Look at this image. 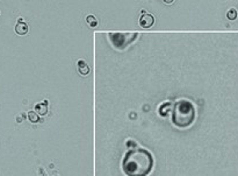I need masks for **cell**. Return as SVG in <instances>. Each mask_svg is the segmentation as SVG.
I'll return each mask as SVG.
<instances>
[{
  "label": "cell",
  "mask_w": 238,
  "mask_h": 176,
  "mask_svg": "<svg viewBox=\"0 0 238 176\" xmlns=\"http://www.w3.org/2000/svg\"><path fill=\"white\" fill-rule=\"evenodd\" d=\"M29 30V27L28 25L26 23V22H18L16 23V26H15V32H16V34H19V35H25V34H27Z\"/></svg>",
  "instance_id": "obj_3"
},
{
  "label": "cell",
  "mask_w": 238,
  "mask_h": 176,
  "mask_svg": "<svg viewBox=\"0 0 238 176\" xmlns=\"http://www.w3.org/2000/svg\"><path fill=\"white\" fill-rule=\"evenodd\" d=\"M78 71H79L80 75H83V76H86V75L90 72V68H88L87 63H86L84 59H79V61H78Z\"/></svg>",
  "instance_id": "obj_4"
},
{
  "label": "cell",
  "mask_w": 238,
  "mask_h": 176,
  "mask_svg": "<svg viewBox=\"0 0 238 176\" xmlns=\"http://www.w3.org/2000/svg\"><path fill=\"white\" fill-rule=\"evenodd\" d=\"M153 23H154V18L146 12L143 13V15L140 18V26L143 28H150Z\"/></svg>",
  "instance_id": "obj_1"
},
{
  "label": "cell",
  "mask_w": 238,
  "mask_h": 176,
  "mask_svg": "<svg viewBox=\"0 0 238 176\" xmlns=\"http://www.w3.org/2000/svg\"><path fill=\"white\" fill-rule=\"evenodd\" d=\"M86 21H87L88 26H91V27H95V26L98 25V20H96V18H95L94 15H92V14H90V15L86 17Z\"/></svg>",
  "instance_id": "obj_5"
},
{
  "label": "cell",
  "mask_w": 238,
  "mask_h": 176,
  "mask_svg": "<svg viewBox=\"0 0 238 176\" xmlns=\"http://www.w3.org/2000/svg\"><path fill=\"white\" fill-rule=\"evenodd\" d=\"M173 1H174V0H164V2H165V4H172Z\"/></svg>",
  "instance_id": "obj_8"
},
{
  "label": "cell",
  "mask_w": 238,
  "mask_h": 176,
  "mask_svg": "<svg viewBox=\"0 0 238 176\" xmlns=\"http://www.w3.org/2000/svg\"><path fill=\"white\" fill-rule=\"evenodd\" d=\"M35 110H36V113L40 114V116H44L48 113V100H44L43 103H37L35 105Z\"/></svg>",
  "instance_id": "obj_2"
},
{
  "label": "cell",
  "mask_w": 238,
  "mask_h": 176,
  "mask_svg": "<svg viewBox=\"0 0 238 176\" xmlns=\"http://www.w3.org/2000/svg\"><path fill=\"white\" fill-rule=\"evenodd\" d=\"M28 119H29V121H31V123H37V121H40L38 114L35 112V111H29L28 112Z\"/></svg>",
  "instance_id": "obj_6"
},
{
  "label": "cell",
  "mask_w": 238,
  "mask_h": 176,
  "mask_svg": "<svg viewBox=\"0 0 238 176\" xmlns=\"http://www.w3.org/2000/svg\"><path fill=\"white\" fill-rule=\"evenodd\" d=\"M227 17H228L229 20H235L237 18V12H236V10H234V8L229 10V12L227 13Z\"/></svg>",
  "instance_id": "obj_7"
}]
</instances>
